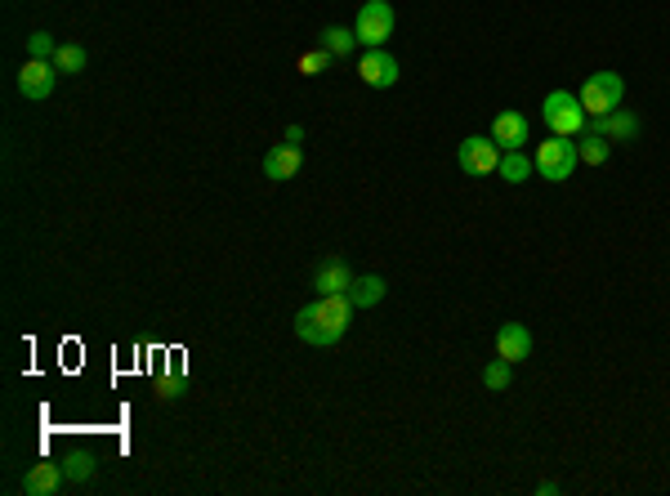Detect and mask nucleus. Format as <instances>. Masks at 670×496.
I'll list each match as a JSON object with an SVG mask.
<instances>
[{
    "label": "nucleus",
    "mask_w": 670,
    "mask_h": 496,
    "mask_svg": "<svg viewBox=\"0 0 670 496\" xmlns=\"http://www.w3.org/2000/svg\"><path fill=\"white\" fill-rule=\"evenodd\" d=\"M286 143H304V126H286Z\"/></svg>",
    "instance_id": "obj_25"
},
{
    "label": "nucleus",
    "mask_w": 670,
    "mask_h": 496,
    "mask_svg": "<svg viewBox=\"0 0 670 496\" xmlns=\"http://www.w3.org/2000/svg\"><path fill=\"white\" fill-rule=\"evenodd\" d=\"M63 474H67V483H85L94 474V456L90 452H72L63 461Z\"/></svg>",
    "instance_id": "obj_21"
},
{
    "label": "nucleus",
    "mask_w": 670,
    "mask_h": 496,
    "mask_svg": "<svg viewBox=\"0 0 670 496\" xmlns=\"http://www.w3.org/2000/svg\"><path fill=\"white\" fill-rule=\"evenodd\" d=\"M492 139L501 143V152L528 148V117H523V112H514V108L496 112V121H492Z\"/></svg>",
    "instance_id": "obj_11"
},
{
    "label": "nucleus",
    "mask_w": 670,
    "mask_h": 496,
    "mask_svg": "<svg viewBox=\"0 0 670 496\" xmlns=\"http://www.w3.org/2000/svg\"><path fill=\"white\" fill-rule=\"evenodd\" d=\"M496 358H505V362L532 358V331L523 322H501V331H496Z\"/></svg>",
    "instance_id": "obj_12"
},
{
    "label": "nucleus",
    "mask_w": 670,
    "mask_h": 496,
    "mask_svg": "<svg viewBox=\"0 0 670 496\" xmlns=\"http://www.w3.org/2000/svg\"><path fill=\"white\" fill-rule=\"evenodd\" d=\"M318 45H322L327 54H335V59H349L353 45H358V36H353L349 27H327V32L318 36Z\"/></svg>",
    "instance_id": "obj_18"
},
{
    "label": "nucleus",
    "mask_w": 670,
    "mask_h": 496,
    "mask_svg": "<svg viewBox=\"0 0 670 496\" xmlns=\"http://www.w3.org/2000/svg\"><path fill=\"white\" fill-rule=\"evenodd\" d=\"M496 175H501L505 184H523V179L536 175V161L523 148H514V152H505V157H501V170H496Z\"/></svg>",
    "instance_id": "obj_16"
},
{
    "label": "nucleus",
    "mask_w": 670,
    "mask_h": 496,
    "mask_svg": "<svg viewBox=\"0 0 670 496\" xmlns=\"http://www.w3.org/2000/svg\"><path fill=\"white\" fill-rule=\"evenodd\" d=\"M595 135H603L608 143H621V139H635L639 135V117L635 112H626V108H612V112H603V117H595Z\"/></svg>",
    "instance_id": "obj_13"
},
{
    "label": "nucleus",
    "mask_w": 670,
    "mask_h": 496,
    "mask_svg": "<svg viewBox=\"0 0 670 496\" xmlns=\"http://www.w3.org/2000/svg\"><path fill=\"white\" fill-rule=\"evenodd\" d=\"M577 152H581V161H586V166H603V161L612 157V143L586 126V130L577 135Z\"/></svg>",
    "instance_id": "obj_17"
},
{
    "label": "nucleus",
    "mask_w": 670,
    "mask_h": 496,
    "mask_svg": "<svg viewBox=\"0 0 670 496\" xmlns=\"http://www.w3.org/2000/svg\"><path fill=\"white\" fill-rule=\"evenodd\" d=\"M358 76H362V85H371V90H389V85H398V59L389 50H367L358 59Z\"/></svg>",
    "instance_id": "obj_7"
},
{
    "label": "nucleus",
    "mask_w": 670,
    "mask_h": 496,
    "mask_svg": "<svg viewBox=\"0 0 670 496\" xmlns=\"http://www.w3.org/2000/svg\"><path fill=\"white\" fill-rule=\"evenodd\" d=\"M483 385L492 389V394H501V389H510L514 385V362H505V358H492L483 367Z\"/></svg>",
    "instance_id": "obj_19"
},
{
    "label": "nucleus",
    "mask_w": 670,
    "mask_h": 496,
    "mask_svg": "<svg viewBox=\"0 0 670 496\" xmlns=\"http://www.w3.org/2000/svg\"><path fill=\"white\" fill-rule=\"evenodd\" d=\"M353 36L367 50H385V41L394 36V5L389 0H367L358 9V18H353Z\"/></svg>",
    "instance_id": "obj_4"
},
{
    "label": "nucleus",
    "mask_w": 670,
    "mask_h": 496,
    "mask_svg": "<svg viewBox=\"0 0 670 496\" xmlns=\"http://www.w3.org/2000/svg\"><path fill=\"white\" fill-rule=\"evenodd\" d=\"M385 278L380 273H362V278H353V286H349V300H353V309H371V304H380L385 300Z\"/></svg>",
    "instance_id": "obj_15"
},
{
    "label": "nucleus",
    "mask_w": 670,
    "mask_h": 496,
    "mask_svg": "<svg viewBox=\"0 0 670 496\" xmlns=\"http://www.w3.org/2000/svg\"><path fill=\"white\" fill-rule=\"evenodd\" d=\"M300 166H304L300 143H277V148H268V157H264V179L286 184V179L300 175Z\"/></svg>",
    "instance_id": "obj_9"
},
{
    "label": "nucleus",
    "mask_w": 670,
    "mask_h": 496,
    "mask_svg": "<svg viewBox=\"0 0 670 496\" xmlns=\"http://www.w3.org/2000/svg\"><path fill=\"white\" fill-rule=\"evenodd\" d=\"M349 322H353L349 291L344 295H318L313 304H304V309L295 313V336H300L304 345L327 349V345H335V340H344Z\"/></svg>",
    "instance_id": "obj_1"
},
{
    "label": "nucleus",
    "mask_w": 670,
    "mask_h": 496,
    "mask_svg": "<svg viewBox=\"0 0 670 496\" xmlns=\"http://www.w3.org/2000/svg\"><path fill=\"white\" fill-rule=\"evenodd\" d=\"M63 465H54V461H41V465H32V470L23 474V492L27 496H54L63 488Z\"/></svg>",
    "instance_id": "obj_14"
},
{
    "label": "nucleus",
    "mask_w": 670,
    "mask_h": 496,
    "mask_svg": "<svg viewBox=\"0 0 670 496\" xmlns=\"http://www.w3.org/2000/svg\"><path fill=\"white\" fill-rule=\"evenodd\" d=\"M85 63H90V54H85L81 45H59V54H54V68H59L63 76L85 72Z\"/></svg>",
    "instance_id": "obj_20"
},
{
    "label": "nucleus",
    "mask_w": 670,
    "mask_h": 496,
    "mask_svg": "<svg viewBox=\"0 0 670 496\" xmlns=\"http://www.w3.org/2000/svg\"><path fill=\"white\" fill-rule=\"evenodd\" d=\"M54 54H59V45H54L50 32H32V36H27V59H50L54 63Z\"/></svg>",
    "instance_id": "obj_23"
},
{
    "label": "nucleus",
    "mask_w": 670,
    "mask_h": 496,
    "mask_svg": "<svg viewBox=\"0 0 670 496\" xmlns=\"http://www.w3.org/2000/svg\"><path fill=\"white\" fill-rule=\"evenodd\" d=\"M335 63V54H327L318 45V50H309V54H300V63H295V68H300V76H322Z\"/></svg>",
    "instance_id": "obj_22"
},
{
    "label": "nucleus",
    "mask_w": 670,
    "mask_h": 496,
    "mask_svg": "<svg viewBox=\"0 0 670 496\" xmlns=\"http://www.w3.org/2000/svg\"><path fill=\"white\" fill-rule=\"evenodd\" d=\"M157 394L161 398H179V394H184V376H179V371H175V376H161L157 380Z\"/></svg>",
    "instance_id": "obj_24"
},
{
    "label": "nucleus",
    "mask_w": 670,
    "mask_h": 496,
    "mask_svg": "<svg viewBox=\"0 0 670 496\" xmlns=\"http://www.w3.org/2000/svg\"><path fill=\"white\" fill-rule=\"evenodd\" d=\"M621 94H626V81H621V72H595L586 85L577 90L581 108L590 112V117H603V112L621 108Z\"/></svg>",
    "instance_id": "obj_6"
},
{
    "label": "nucleus",
    "mask_w": 670,
    "mask_h": 496,
    "mask_svg": "<svg viewBox=\"0 0 670 496\" xmlns=\"http://www.w3.org/2000/svg\"><path fill=\"white\" fill-rule=\"evenodd\" d=\"M353 278H358V273H353L340 255H327V260L318 264V273H313V291L318 295H344L353 286Z\"/></svg>",
    "instance_id": "obj_10"
},
{
    "label": "nucleus",
    "mask_w": 670,
    "mask_h": 496,
    "mask_svg": "<svg viewBox=\"0 0 670 496\" xmlns=\"http://www.w3.org/2000/svg\"><path fill=\"white\" fill-rule=\"evenodd\" d=\"M501 143L492 135H469L456 143V166L465 170V175H496L501 170Z\"/></svg>",
    "instance_id": "obj_5"
},
{
    "label": "nucleus",
    "mask_w": 670,
    "mask_h": 496,
    "mask_svg": "<svg viewBox=\"0 0 670 496\" xmlns=\"http://www.w3.org/2000/svg\"><path fill=\"white\" fill-rule=\"evenodd\" d=\"M54 81H59V68L50 59H27L23 72H18V94L23 99H50Z\"/></svg>",
    "instance_id": "obj_8"
},
{
    "label": "nucleus",
    "mask_w": 670,
    "mask_h": 496,
    "mask_svg": "<svg viewBox=\"0 0 670 496\" xmlns=\"http://www.w3.org/2000/svg\"><path fill=\"white\" fill-rule=\"evenodd\" d=\"M532 161H536V175H541L545 184H563V179H572V170L581 166V152H577L572 139L550 135L545 143H536Z\"/></svg>",
    "instance_id": "obj_3"
},
{
    "label": "nucleus",
    "mask_w": 670,
    "mask_h": 496,
    "mask_svg": "<svg viewBox=\"0 0 670 496\" xmlns=\"http://www.w3.org/2000/svg\"><path fill=\"white\" fill-rule=\"evenodd\" d=\"M541 121L550 126V135H563V139H577L581 130L590 126V112L581 108V99L572 90H550L541 103Z\"/></svg>",
    "instance_id": "obj_2"
}]
</instances>
